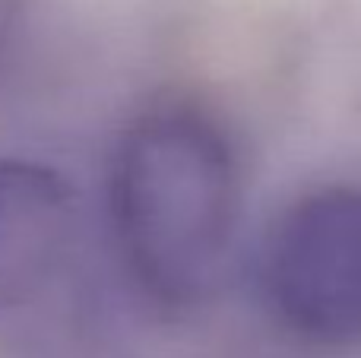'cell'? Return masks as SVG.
<instances>
[{
  "instance_id": "3957f363",
  "label": "cell",
  "mask_w": 361,
  "mask_h": 358,
  "mask_svg": "<svg viewBox=\"0 0 361 358\" xmlns=\"http://www.w3.org/2000/svg\"><path fill=\"white\" fill-rule=\"evenodd\" d=\"M73 190L54 168L0 159V283L32 279L61 251Z\"/></svg>"
},
{
  "instance_id": "7a4b0ae2",
  "label": "cell",
  "mask_w": 361,
  "mask_h": 358,
  "mask_svg": "<svg viewBox=\"0 0 361 358\" xmlns=\"http://www.w3.org/2000/svg\"><path fill=\"white\" fill-rule=\"evenodd\" d=\"M273 321L314 349L361 342V187L301 194L269 232L260 266Z\"/></svg>"
},
{
  "instance_id": "6da1fadb",
  "label": "cell",
  "mask_w": 361,
  "mask_h": 358,
  "mask_svg": "<svg viewBox=\"0 0 361 358\" xmlns=\"http://www.w3.org/2000/svg\"><path fill=\"white\" fill-rule=\"evenodd\" d=\"M108 213L130 285L162 314H190L219 289L241 213V168L216 111L165 95L121 130Z\"/></svg>"
}]
</instances>
